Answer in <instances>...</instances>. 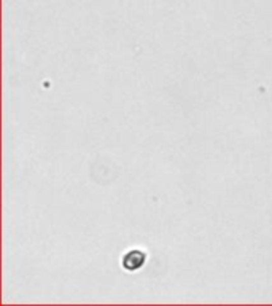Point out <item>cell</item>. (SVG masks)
Instances as JSON below:
<instances>
[{
	"mask_svg": "<svg viewBox=\"0 0 272 306\" xmlns=\"http://www.w3.org/2000/svg\"><path fill=\"white\" fill-rule=\"evenodd\" d=\"M145 254L140 251H131L123 257V268L127 271H137L139 268L144 266L145 263Z\"/></svg>",
	"mask_w": 272,
	"mask_h": 306,
	"instance_id": "6da1fadb",
	"label": "cell"
}]
</instances>
